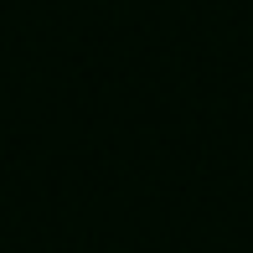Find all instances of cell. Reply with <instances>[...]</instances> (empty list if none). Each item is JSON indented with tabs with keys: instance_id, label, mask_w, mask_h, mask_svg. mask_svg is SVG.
I'll list each match as a JSON object with an SVG mask.
<instances>
[]
</instances>
